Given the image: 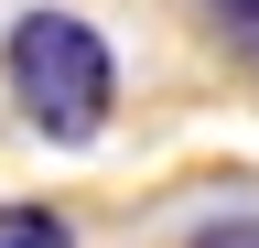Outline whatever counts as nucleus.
I'll use <instances>...</instances> for the list:
<instances>
[{
    "mask_svg": "<svg viewBox=\"0 0 259 248\" xmlns=\"http://www.w3.org/2000/svg\"><path fill=\"white\" fill-rule=\"evenodd\" d=\"M0 248H76V227L54 205H0Z\"/></svg>",
    "mask_w": 259,
    "mask_h": 248,
    "instance_id": "obj_2",
    "label": "nucleus"
},
{
    "mask_svg": "<svg viewBox=\"0 0 259 248\" xmlns=\"http://www.w3.org/2000/svg\"><path fill=\"white\" fill-rule=\"evenodd\" d=\"M205 22H216V43L259 76V0H205Z\"/></svg>",
    "mask_w": 259,
    "mask_h": 248,
    "instance_id": "obj_3",
    "label": "nucleus"
},
{
    "mask_svg": "<svg viewBox=\"0 0 259 248\" xmlns=\"http://www.w3.org/2000/svg\"><path fill=\"white\" fill-rule=\"evenodd\" d=\"M184 248H259V216H216V227H194Z\"/></svg>",
    "mask_w": 259,
    "mask_h": 248,
    "instance_id": "obj_4",
    "label": "nucleus"
},
{
    "mask_svg": "<svg viewBox=\"0 0 259 248\" xmlns=\"http://www.w3.org/2000/svg\"><path fill=\"white\" fill-rule=\"evenodd\" d=\"M0 86H11V108L44 140L87 151L108 130V108H119V54H108V33L87 11H22L0 33Z\"/></svg>",
    "mask_w": 259,
    "mask_h": 248,
    "instance_id": "obj_1",
    "label": "nucleus"
}]
</instances>
